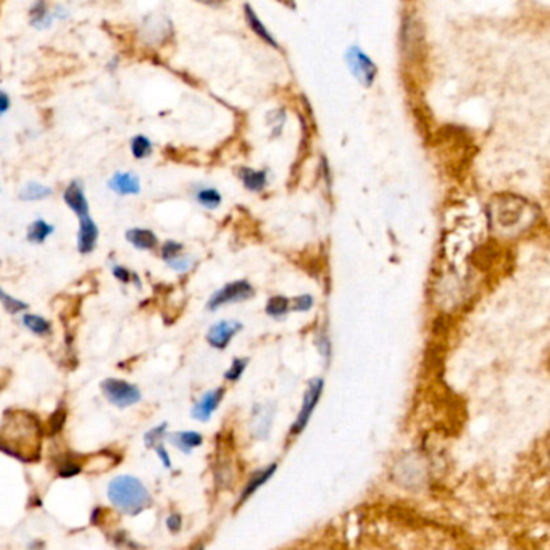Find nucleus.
Returning <instances> with one entry per match:
<instances>
[{
  "label": "nucleus",
  "mask_w": 550,
  "mask_h": 550,
  "mask_svg": "<svg viewBox=\"0 0 550 550\" xmlns=\"http://www.w3.org/2000/svg\"><path fill=\"white\" fill-rule=\"evenodd\" d=\"M55 228L52 224H49L45 220H34L33 223L28 226V234L26 238L29 243L33 244H43L45 243V239L49 238L50 234H54Z\"/></svg>",
  "instance_id": "18"
},
{
  "label": "nucleus",
  "mask_w": 550,
  "mask_h": 550,
  "mask_svg": "<svg viewBox=\"0 0 550 550\" xmlns=\"http://www.w3.org/2000/svg\"><path fill=\"white\" fill-rule=\"evenodd\" d=\"M197 200L205 208H217L221 204V194L213 188H204L197 192Z\"/></svg>",
  "instance_id": "26"
},
{
  "label": "nucleus",
  "mask_w": 550,
  "mask_h": 550,
  "mask_svg": "<svg viewBox=\"0 0 550 550\" xmlns=\"http://www.w3.org/2000/svg\"><path fill=\"white\" fill-rule=\"evenodd\" d=\"M167 263L171 266L174 271H178V273H184V271H188L189 268L192 266V259L191 257H174L173 260H168Z\"/></svg>",
  "instance_id": "30"
},
{
  "label": "nucleus",
  "mask_w": 550,
  "mask_h": 550,
  "mask_svg": "<svg viewBox=\"0 0 550 550\" xmlns=\"http://www.w3.org/2000/svg\"><path fill=\"white\" fill-rule=\"evenodd\" d=\"M43 547H44V544L40 541H33L28 546V550H43Z\"/></svg>",
  "instance_id": "39"
},
{
  "label": "nucleus",
  "mask_w": 550,
  "mask_h": 550,
  "mask_svg": "<svg viewBox=\"0 0 550 550\" xmlns=\"http://www.w3.org/2000/svg\"><path fill=\"white\" fill-rule=\"evenodd\" d=\"M113 276H115L118 281H121V282H125V284H128V282L131 281L132 273L128 268H125V266L115 265V266H113Z\"/></svg>",
  "instance_id": "34"
},
{
  "label": "nucleus",
  "mask_w": 550,
  "mask_h": 550,
  "mask_svg": "<svg viewBox=\"0 0 550 550\" xmlns=\"http://www.w3.org/2000/svg\"><path fill=\"white\" fill-rule=\"evenodd\" d=\"M191 550H205V544H204V542L194 544V546L191 547Z\"/></svg>",
  "instance_id": "40"
},
{
  "label": "nucleus",
  "mask_w": 550,
  "mask_h": 550,
  "mask_svg": "<svg viewBox=\"0 0 550 550\" xmlns=\"http://www.w3.org/2000/svg\"><path fill=\"white\" fill-rule=\"evenodd\" d=\"M100 389L102 392H104L105 399L118 408L131 407V405L137 404L142 397L137 385L123 381V379H105V381H102Z\"/></svg>",
  "instance_id": "4"
},
{
  "label": "nucleus",
  "mask_w": 550,
  "mask_h": 550,
  "mask_svg": "<svg viewBox=\"0 0 550 550\" xmlns=\"http://www.w3.org/2000/svg\"><path fill=\"white\" fill-rule=\"evenodd\" d=\"M54 460H55L56 475L60 478H73L84 470L83 461L79 460V457L76 454H71V452H65V454L56 455Z\"/></svg>",
  "instance_id": "15"
},
{
  "label": "nucleus",
  "mask_w": 550,
  "mask_h": 550,
  "mask_svg": "<svg viewBox=\"0 0 550 550\" xmlns=\"http://www.w3.org/2000/svg\"><path fill=\"white\" fill-rule=\"evenodd\" d=\"M112 541H113V544H115L116 547H130L131 544H132V541L130 537H128V534L126 533H115L112 536Z\"/></svg>",
  "instance_id": "36"
},
{
  "label": "nucleus",
  "mask_w": 550,
  "mask_h": 550,
  "mask_svg": "<svg viewBox=\"0 0 550 550\" xmlns=\"http://www.w3.org/2000/svg\"><path fill=\"white\" fill-rule=\"evenodd\" d=\"M276 408L271 404L254 405L249 418V431L255 441H266L270 438L275 423Z\"/></svg>",
  "instance_id": "6"
},
{
  "label": "nucleus",
  "mask_w": 550,
  "mask_h": 550,
  "mask_svg": "<svg viewBox=\"0 0 550 550\" xmlns=\"http://www.w3.org/2000/svg\"><path fill=\"white\" fill-rule=\"evenodd\" d=\"M245 17H247V22H249L250 28H252V31H254L255 34H259L260 38L265 40V43H268L270 45H273V47H277V44H276V40L273 39V36H271L268 31H266V28L263 26V23H261L260 20L257 18L255 12L249 7V5H245Z\"/></svg>",
  "instance_id": "23"
},
{
  "label": "nucleus",
  "mask_w": 550,
  "mask_h": 550,
  "mask_svg": "<svg viewBox=\"0 0 550 550\" xmlns=\"http://www.w3.org/2000/svg\"><path fill=\"white\" fill-rule=\"evenodd\" d=\"M224 392H226L224 388H217V389L208 390V392H205L202 397H200L199 402L192 407V412H191L192 418H195L197 421H202V423H205V421H208L210 418H212V415L218 410L220 404L223 402Z\"/></svg>",
  "instance_id": "10"
},
{
  "label": "nucleus",
  "mask_w": 550,
  "mask_h": 550,
  "mask_svg": "<svg viewBox=\"0 0 550 550\" xmlns=\"http://www.w3.org/2000/svg\"><path fill=\"white\" fill-rule=\"evenodd\" d=\"M276 471H277L276 461H273V464L266 465L263 468H260V470H257L254 475L249 478L247 482H245L243 491H240V496L238 498V502H236V510H238L239 507H243L250 497H254L257 492H259L261 487H263L266 482H268L271 478L275 476Z\"/></svg>",
  "instance_id": "8"
},
{
  "label": "nucleus",
  "mask_w": 550,
  "mask_h": 550,
  "mask_svg": "<svg viewBox=\"0 0 550 550\" xmlns=\"http://www.w3.org/2000/svg\"><path fill=\"white\" fill-rule=\"evenodd\" d=\"M167 429L168 425L162 423L155 426V428H152L148 433H146V436H144V444H146L147 449H155L158 444H162V441L168 436Z\"/></svg>",
  "instance_id": "25"
},
{
  "label": "nucleus",
  "mask_w": 550,
  "mask_h": 550,
  "mask_svg": "<svg viewBox=\"0 0 550 550\" xmlns=\"http://www.w3.org/2000/svg\"><path fill=\"white\" fill-rule=\"evenodd\" d=\"M183 250V244L179 243H174V240H168L165 243V245L162 247V257L163 260L168 261V260H173L174 257L179 255V252Z\"/></svg>",
  "instance_id": "31"
},
{
  "label": "nucleus",
  "mask_w": 550,
  "mask_h": 550,
  "mask_svg": "<svg viewBox=\"0 0 550 550\" xmlns=\"http://www.w3.org/2000/svg\"><path fill=\"white\" fill-rule=\"evenodd\" d=\"M44 428L28 410L10 408L0 423V452L20 461H38L43 449Z\"/></svg>",
  "instance_id": "1"
},
{
  "label": "nucleus",
  "mask_w": 550,
  "mask_h": 550,
  "mask_svg": "<svg viewBox=\"0 0 550 550\" xmlns=\"http://www.w3.org/2000/svg\"><path fill=\"white\" fill-rule=\"evenodd\" d=\"M109 188L120 195H136L141 192V179L135 173L120 171L115 173L109 181Z\"/></svg>",
  "instance_id": "13"
},
{
  "label": "nucleus",
  "mask_w": 550,
  "mask_h": 550,
  "mask_svg": "<svg viewBox=\"0 0 550 550\" xmlns=\"http://www.w3.org/2000/svg\"><path fill=\"white\" fill-rule=\"evenodd\" d=\"M131 152H132V155H135V158H137V160H141V158H146V157L151 155V153H152L151 139L146 137V136H142V135L132 137Z\"/></svg>",
  "instance_id": "24"
},
{
  "label": "nucleus",
  "mask_w": 550,
  "mask_h": 550,
  "mask_svg": "<svg viewBox=\"0 0 550 550\" xmlns=\"http://www.w3.org/2000/svg\"><path fill=\"white\" fill-rule=\"evenodd\" d=\"M316 342H318V349H320L321 356L325 357L326 360H330V357H331V344H330V341H328V337L325 336V334H323V336L318 337Z\"/></svg>",
  "instance_id": "35"
},
{
  "label": "nucleus",
  "mask_w": 550,
  "mask_h": 550,
  "mask_svg": "<svg viewBox=\"0 0 550 550\" xmlns=\"http://www.w3.org/2000/svg\"><path fill=\"white\" fill-rule=\"evenodd\" d=\"M97 239H99V228L91 217L79 218L78 231V250L81 254H91L96 249Z\"/></svg>",
  "instance_id": "12"
},
{
  "label": "nucleus",
  "mask_w": 550,
  "mask_h": 550,
  "mask_svg": "<svg viewBox=\"0 0 550 550\" xmlns=\"http://www.w3.org/2000/svg\"><path fill=\"white\" fill-rule=\"evenodd\" d=\"M167 528H168L169 533L178 534L183 529V517L179 515L178 512L169 513L168 518H167Z\"/></svg>",
  "instance_id": "32"
},
{
  "label": "nucleus",
  "mask_w": 550,
  "mask_h": 550,
  "mask_svg": "<svg viewBox=\"0 0 550 550\" xmlns=\"http://www.w3.org/2000/svg\"><path fill=\"white\" fill-rule=\"evenodd\" d=\"M247 365H249V358H245V357L234 358L233 363H231V367L226 369V373H224L226 381H229V383L239 381L240 376H243L244 372H245V368H247Z\"/></svg>",
  "instance_id": "27"
},
{
  "label": "nucleus",
  "mask_w": 550,
  "mask_h": 550,
  "mask_svg": "<svg viewBox=\"0 0 550 550\" xmlns=\"http://www.w3.org/2000/svg\"><path fill=\"white\" fill-rule=\"evenodd\" d=\"M155 452H157L158 459H160V461L163 464V466L171 468V460H169V454H168V450L165 449V445H163V442L155 447Z\"/></svg>",
  "instance_id": "37"
},
{
  "label": "nucleus",
  "mask_w": 550,
  "mask_h": 550,
  "mask_svg": "<svg viewBox=\"0 0 550 550\" xmlns=\"http://www.w3.org/2000/svg\"><path fill=\"white\" fill-rule=\"evenodd\" d=\"M126 240L132 245V247H136L139 250H152L155 249L158 244V238L155 236V233L151 229H144V228L128 229Z\"/></svg>",
  "instance_id": "16"
},
{
  "label": "nucleus",
  "mask_w": 550,
  "mask_h": 550,
  "mask_svg": "<svg viewBox=\"0 0 550 550\" xmlns=\"http://www.w3.org/2000/svg\"><path fill=\"white\" fill-rule=\"evenodd\" d=\"M254 296V287L249 281H234L226 284L223 289H220L218 292L210 297V300L207 303L208 310H217L221 305H226V303H236L240 300H247Z\"/></svg>",
  "instance_id": "7"
},
{
  "label": "nucleus",
  "mask_w": 550,
  "mask_h": 550,
  "mask_svg": "<svg viewBox=\"0 0 550 550\" xmlns=\"http://www.w3.org/2000/svg\"><path fill=\"white\" fill-rule=\"evenodd\" d=\"M22 323L24 328H28L31 333L38 334V336H49V334L52 333V325H50V321L45 320L44 316L26 313V315L22 318Z\"/></svg>",
  "instance_id": "20"
},
{
  "label": "nucleus",
  "mask_w": 550,
  "mask_h": 550,
  "mask_svg": "<svg viewBox=\"0 0 550 550\" xmlns=\"http://www.w3.org/2000/svg\"><path fill=\"white\" fill-rule=\"evenodd\" d=\"M346 61L349 70L352 71V75L356 76L360 84L365 87L373 86L378 68L376 65H374V61L362 52V49L357 47V45H352L346 52Z\"/></svg>",
  "instance_id": "5"
},
{
  "label": "nucleus",
  "mask_w": 550,
  "mask_h": 550,
  "mask_svg": "<svg viewBox=\"0 0 550 550\" xmlns=\"http://www.w3.org/2000/svg\"><path fill=\"white\" fill-rule=\"evenodd\" d=\"M66 418H68V412H66L65 405H59V407L55 408V412L49 416L47 428H45L47 434L49 436L60 434L66 425Z\"/></svg>",
  "instance_id": "22"
},
{
  "label": "nucleus",
  "mask_w": 550,
  "mask_h": 550,
  "mask_svg": "<svg viewBox=\"0 0 550 550\" xmlns=\"http://www.w3.org/2000/svg\"><path fill=\"white\" fill-rule=\"evenodd\" d=\"M0 302H2V305H3L5 310H7L8 313H12V315H15V313L28 310V303L26 302L18 300V299H15V297L8 296L7 292L2 289V287H0Z\"/></svg>",
  "instance_id": "29"
},
{
  "label": "nucleus",
  "mask_w": 550,
  "mask_h": 550,
  "mask_svg": "<svg viewBox=\"0 0 550 550\" xmlns=\"http://www.w3.org/2000/svg\"><path fill=\"white\" fill-rule=\"evenodd\" d=\"M10 109V97L0 91V115Z\"/></svg>",
  "instance_id": "38"
},
{
  "label": "nucleus",
  "mask_w": 550,
  "mask_h": 550,
  "mask_svg": "<svg viewBox=\"0 0 550 550\" xmlns=\"http://www.w3.org/2000/svg\"><path fill=\"white\" fill-rule=\"evenodd\" d=\"M29 17H31V24H33L36 29L49 28L54 22V13L49 12L47 3L45 2L33 3V7L29 10Z\"/></svg>",
  "instance_id": "17"
},
{
  "label": "nucleus",
  "mask_w": 550,
  "mask_h": 550,
  "mask_svg": "<svg viewBox=\"0 0 550 550\" xmlns=\"http://www.w3.org/2000/svg\"><path fill=\"white\" fill-rule=\"evenodd\" d=\"M63 200L79 218L89 217V202H87L84 189L79 181L70 183V186L63 192Z\"/></svg>",
  "instance_id": "11"
},
{
  "label": "nucleus",
  "mask_w": 550,
  "mask_h": 550,
  "mask_svg": "<svg viewBox=\"0 0 550 550\" xmlns=\"http://www.w3.org/2000/svg\"><path fill=\"white\" fill-rule=\"evenodd\" d=\"M323 390H325V379L323 378H313L312 381H308L305 392H303L300 410L299 413H297L296 421L291 425L287 439H294L305 431L308 423H310L313 413H315L316 405L320 404V400L323 397Z\"/></svg>",
  "instance_id": "3"
},
{
  "label": "nucleus",
  "mask_w": 550,
  "mask_h": 550,
  "mask_svg": "<svg viewBox=\"0 0 550 550\" xmlns=\"http://www.w3.org/2000/svg\"><path fill=\"white\" fill-rule=\"evenodd\" d=\"M312 307H313V297L312 296H300V297H297L294 303H292V308H294L296 312H307V310H310Z\"/></svg>",
  "instance_id": "33"
},
{
  "label": "nucleus",
  "mask_w": 550,
  "mask_h": 550,
  "mask_svg": "<svg viewBox=\"0 0 550 550\" xmlns=\"http://www.w3.org/2000/svg\"><path fill=\"white\" fill-rule=\"evenodd\" d=\"M113 507L128 515H139L152 505V496L141 480L135 476L121 475L113 478L107 489Z\"/></svg>",
  "instance_id": "2"
},
{
  "label": "nucleus",
  "mask_w": 550,
  "mask_h": 550,
  "mask_svg": "<svg viewBox=\"0 0 550 550\" xmlns=\"http://www.w3.org/2000/svg\"><path fill=\"white\" fill-rule=\"evenodd\" d=\"M287 310H289V300L282 296L271 297L268 303H266V313H268L270 316H275V318L282 316V315H286Z\"/></svg>",
  "instance_id": "28"
},
{
  "label": "nucleus",
  "mask_w": 550,
  "mask_h": 550,
  "mask_svg": "<svg viewBox=\"0 0 550 550\" xmlns=\"http://www.w3.org/2000/svg\"><path fill=\"white\" fill-rule=\"evenodd\" d=\"M167 438L171 441V444L183 452V454H191L194 449H197L204 444V436L197 431H178V433L169 434Z\"/></svg>",
  "instance_id": "14"
},
{
  "label": "nucleus",
  "mask_w": 550,
  "mask_h": 550,
  "mask_svg": "<svg viewBox=\"0 0 550 550\" xmlns=\"http://www.w3.org/2000/svg\"><path fill=\"white\" fill-rule=\"evenodd\" d=\"M240 330H243V325L239 321H218L217 325H213L208 330L207 341L212 347L218 349V351H224Z\"/></svg>",
  "instance_id": "9"
},
{
  "label": "nucleus",
  "mask_w": 550,
  "mask_h": 550,
  "mask_svg": "<svg viewBox=\"0 0 550 550\" xmlns=\"http://www.w3.org/2000/svg\"><path fill=\"white\" fill-rule=\"evenodd\" d=\"M52 195V189L45 184H40L38 181H29L23 186L22 192H20V199L28 200V202H36V200L49 199Z\"/></svg>",
  "instance_id": "19"
},
{
  "label": "nucleus",
  "mask_w": 550,
  "mask_h": 550,
  "mask_svg": "<svg viewBox=\"0 0 550 550\" xmlns=\"http://www.w3.org/2000/svg\"><path fill=\"white\" fill-rule=\"evenodd\" d=\"M316 550H328V549H316Z\"/></svg>",
  "instance_id": "41"
},
{
  "label": "nucleus",
  "mask_w": 550,
  "mask_h": 550,
  "mask_svg": "<svg viewBox=\"0 0 550 550\" xmlns=\"http://www.w3.org/2000/svg\"><path fill=\"white\" fill-rule=\"evenodd\" d=\"M240 178H243L244 186L249 189V191L259 192L265 188L266 184V173L265 171H255V169L250 168H243L240 169Z\"/></svg>",
  "instance_id": "21"
}]
</instances>
